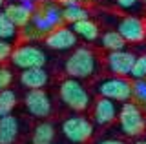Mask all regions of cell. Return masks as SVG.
I'll return each mask as SVG.
<instances>
[{
	"instance_id": "obj_1",
	"label": "cell",
	"mask_w": 146,
	"mask_h": 144,
	"mask_svg": "<svg viewBox=\"0 0 146 144\" xmlns=\"http://www.w3.org/2000/svg\"><path fill=\"white\" fill-rule=\"evenodd\" d=\"M64 7L57 2L38 4L31 17V22L22 28V37L26 40H40L46 38L53 29L64 26Z\"/></svg>"
},
{
	"instance_id": "obj_2",
	"label": "cell",
	"mask_w": 146,
	"mask_h": 144,
	"mask_svg": "<svg viewBox=\"0 0 146 144\" xmlns=\"http://www.w3.org/2000/svg\"><path fill=\"white\" fill-rule=\"evenodd\" d=\"M64 71L71 79H90L99 71V60L88 48H75L64 62Z\"/></svg>"
},
{
	"instance_id": "obj_3",
	"label": "cell",
	"mask_w": 146,
	"mask_h": 144,
	"mask_svg": "<svg viewBox=\"0 0 146 144\" xmlns=\"http://www.w3.org/2000/svg\"><path fill=\"white\" fill-rule=\"evenodd\" d=\"M95 91L99 97L111 98L115 102H130L133 98V82H130L126 77L110 75L95 82Z\"/></svg>"
},
{
	"instance_id": "obj_4",
	"label": "cell",
	"mask_w": 146,
	"mask_h": 144,
	"mask_svg": "<svg viewBox=\"0 0 146 144\" xmlns=\"http://www.w3.org/2000/svg\"><path fill=\"white\" fill-rule=\"evenodd\" d=\"M58 97L73 111H84L91 104L88 89L82 86V82L79 79H71V77L64 79L60 82V86H58Z\"/></svg>"
},
{
	"instance_id": "obj_5",
	"label": "cell",
	"mask_w": 146,
	"mask_h": 144,
	"mask_svg": "<svg viewBox=\"0 0 146 144\" xmlns=\"http://www.w3.org/2000/svg\"><path fill=\"white\" fill-rule=\"evenodd\" d=\"M119 126H121V131L128 137H139L141 133H144L146 120L137 102H122L119 111Z\"/></svg>"
},
{
	"instance_id": "obj_6",
	"label": "cell",
	"mask_w": 146,
	"mask_h": 144,
	"mask_svg": "<svg viewBox=\"0 0 146 144\" xmlns=\"http://www.w3.org/2000/svg\"><path fill=\"white\" fill-rule=\"evenodd\" d=\"M60 131L70 142L82 144V142H88L91 135H93V122L82 115H71L62 120Z\"/></svg>"
},
{
	"instance_id": "obj_7",
	"label": "cell",
	"mask_w": 146,
	"mask_h": 144,
	"mask_svg": "<svg viewBox=\"0 0 146 144\" xmlns=\"http://www.w3.org/2000/svg\"><path fill=\"white\" fill-rule=\"evenodd\" d=\"M46 57L44 49H40L35 44H20L13 49V55H11V62L15 67H20V69H31V67H44Z\"/></svg>"
},
{
	"instance_id": "obj_8",
	"label": "cell",
	"mask_w": 146,
	"mask_h": 144,
	"mask_svg": "<svg viewBox=\"0 0 146 144\" xmlns=\"http://www.w3.org/2000/svg\"><path fill=\"white\" fill-rule=\"evenodd\" d=\"M115 28L128 44H139L146 40V22L141 17L135 15L121 17V18H117Z\"/></svg>"
},
{
	"instance_id": "obj_9",
	"label": "cell",
	"mask_w": 146,
	"mask_h": 144,
	"mask_svg": "<svg viewBox=\"0 0 146 144\" xmlns=\"http://www.w3.org/2000/svg\"><path fill=\"white\" fill-rule=\"evenodd\" d=\"M24 106L27 113L35 119H46V117L51 115L53 110L51 98L44 89H29L24 97Z\"/></svg>"
},
{
	"instance_id": "obj_10",
	"label": "cell",
	"mask_w": 146,
	"mask_h": 144,
	"mask_svg": "<svg viewBox=\"0 0 146 144\" xmlns=\"http://www.w3.org/2000/svg\"><path fill=\"white\" fill-rule=\"evenodd\" d=\"M137 57L131 51L119 49V51H108L106 55V67L110 73L119 75V77H130L131 69L135 66Z\"/></svg>"
},
{
	"instance_id": "obj_11",
	"label": "cell",
	"mask_w": 146,
	"mask_h": 144,
	"mask_svg": "<svg viewBox=\"0 0 146 144\" xmlns=\"http://www.w3.org/2000/svg\"><path fill=\"white\" fill-rule=\"evenodd\" d=\"M36 9V4L29 0H20V2H9L4 7V13L9 17V20L17 26V28H26L31 22V17Z\"/></svg>"
},
{
	"instance_id": "obj_12",
	"label": "cell",
	"mask_w": 146,
	"mask_h": 144,
	"mask_svg": "<svg viewBox=\"0 0 146 144\" xmlns=\"http://www.w3.org/2000/svg\"><path fill=\"white\" fill-rule=\"evenodd\" d=\"M44 44L51 49H57V51H68V49H73L77 46V33L71 28L60 26L44 38Z\"/></svg>"
},
{
	"instance_id": "obj_13",
	"label": "cell",
	"mask_w": 146,
	"mask_h": 144,
	"mask_svg": "<svg viewBox=\"0 0 146 144\" xmlns=\"http://www.w3.org/2000/svg\"><path fill=\"white\" fill-rule=\"evenodd\" d=\"M119 111L121 108H117L115 100L99 97L93 106V122L97 126H110L115 119H119Z\"/></svg>"
},
{
	"instance_id": "obj_14",
	"label": "cell",
	"mask_w": 146,
	"mask_h": 144,
	"mask_svg": "<svg viewBox=\"0 0 146 144\" xmlns=\"http://www.w3.org/2000/svg\"><path fill=\"white\" fill-rule=\"evenodd\" d=\"M48 82H49V75L44 67L22 69L20 73V84L27 89H44V86Z\"/></svg>"
},
{
	"instance_id": "obj_15",
	"label": "cell",
	"mask_w": 146,
	"mask_h": 144,
	"mask_svg": "<svg viewBox=\"0 0 146 144\" xmlns=\"http://www.w3.org/2000/svg\"><path fill=\"white\" fill-rule=\"evenodd\" d=\"M20 131V122L17 117L6 115L0 119V144H15Z\"/></svg>"
},
{
	"instance_id": "obj_16",
	"label": "cell",
	"mask_w": 146,
	"mask_h": 144,
	"mask_svg": "<svg viewBox=\"0 0 146 144\" xmlns=\"http://www.w3.org/2000/svg\"><path fill=\"white\" fill-rule=\"evenodd\" d=\"M71 29L77 33V37L84 38L86 42H95L97 38H100L99 26L95 24L93 20H90V18H86V20H80V22H75V24H71Z\"/></svg>"
},
{
	"instance_id": "obj_17",
	"label": "cell",
	"mask_w": 146,
	"mask_h": 144,
	"mask_svg": "<svg viewBox=\"0 0 146 144\" xmlns=\"http://www.w3.org/2000/svg\"><path fill=\"white\" fill-rule=\"evenodd\" d=\"M100 46L108 51H119V49H124L126 48V40L122 38V35L119 33L117 29H106L99 38Z\"/></svg>"
},
{
	"instance_id": "obj_18",
	"label": "cell",
	"mask_w": 146,
	"mask_h": 144,
	"mask_svg": "<svg viewBox=\"0 0 146 144\" xmlns=\"http://www.w3.org/2000/svg\"><path fill=\"white\" fill-rule=\"evenodd\" d=\"M55 139V126L48 120L44 122H38L33 129V135H31V142L33 144H51Z\"/></svg>"
},
{
	"instance_id": "obj_19",
	"label": "cell",
	"mask_w": 146,
	"mask_h": 144,
	"mask_svg": "<svg viewBox=\"0 0 146 144\" xmlns=\"http://www.w3.org/2000/svg\"><path fill=\"white\" fill-rule=\"evenodd\" d=\"M86 18H90V11L80 2L71 4V6H64V20L66 22L75 24V22H80V20H86Z\"/></svg>"
},
{
	"instance_id": "obj_20",
	"label": "cell",
	"mask_w": 146,
	"mask_h": 144,
	"mask_svg": "<svg viewBox=\"0 0 146 144\" xmlns=\"http://www.w3.org/2000/svg\"><path fill=\"white\" fill-rule=\"evenodd\" d=\"M15 106H17V93L11 89H2L0 91V119L6 115H11Z\"/></svg>"
},
{
	"instance_id": "obj_21",
	"label": "cell",
	"mask_w": 146,
	"mask_h": 144,
	"mask_svg": "<svg viewBox=\"0 0 146 144\" xmlns=\"http://www.w3.org/2000/svg\"><path fill=\"white\" fill-rule=\"evenodd\" d=\"M17 33H18V28L9 20V17L6 13L0 11V38L11 42L13 38H17Z\"/></svg>"
},
{
	"instance_id": "obj_22",
	"label": "cell",
	"mask_w": 146,
	"mask_h": 144,
	"mask_svg": "<svg viewBox=\"0 0 146 144\" xmlns=\"http://www.w3.org/2000/svg\"><path fill=\"white\" fill-rule=\"evenodd\" d=\"M133 98L139 106L146 108V79H139L133 82Z\"/></svg>"
},
{
	"instance_id": "obj_23",
	"label": "cell",
	"mask_w": 146,
	"mask_h": 144,
	"mask_svg": "<svg viewBox=\"0 0 146 144\" xmlns=\"http://www.w3.org/2000/svg\"><path fill=\"white\" fill-rule=\"evenodd\" d=\"M130 77L133 80H139V79H146V53H143L141 57H137L135 60V66L131 69Z\"/></svg>"
},
{
	"instance_id": "obj_24",
	"label": "cell",
	"mask_w": 146,
	"mask_h": 144,
	"mask_svg": "<svg viewBox=\"0 0 146 144\" xmlns=\"http://www.w3.org/2000/svg\"><path fill=\"white\" fill-rule=\"evenodd\" d=\"M11 82H13L11 69L6 67V66H0V91H2V89H9Z\"/></svg>"
},
{
	"instance_id": "obj_25",
	"label": "cell",
	"mask_w": 146,
	"mask_h": 144,
	"mask_svg": "<svg viewBox=\"0 0 146 144\" xmlns=\"http://www.w3.org/2000/svg\"><path fill=\"white\" fill-rule=\"evenodd\" d=\"M11 55H13L11 42L0 38V64H2V62H6V60H11Z\"/></svg>"
},
{
	"instance_id": "obj_26",
	"label": "cell",
	"mask_w": 146,
	"mask_h": 144,
	"mask_svg": "<svg viewBox=\"0 0 146 144\" xmlns=\"http://www.w3.org/2000/svg\"><path fill=\"white\" fill-rule=\"evenodd\" d=\"M139 2H141V0H115L117 7L122 9V11H133V9H137V7H139Z\"/></svg>"
},
{
	"instance_id": "obj_27",
	"label": "cell",
	"mask_w": 146,
	"mask_h": 144,
	"mask_svg": "<svg viewBox=\"0 0 146 144\" xmlns=\"http://www.w3.org/2000/svg\"><path fill=\"white\" fill-rule=\"evenodd\" d=\"M95 144H126V142L119 141V139H102V141H99V142H95Z\"/></svg>"
},
{
	"instance_id": "obj_28",
	"label": "cell",
	"mask_w": 146,
	"mask_h": 144,
	"mask_svg": "<svg viewBox=\"0 0 146 144\" xmlns=\"http://www.w3.org/2000/svg\"><path fill=\"white\" fill-rule=\"evenodd\" d=\"M57 4H60V6H71V4H77V0H55Z\"/></svg>"
},
{
	"instance_id": "obj_29",
	"label": "cell",
	"mask_w": 146,
	"mask_h": 144,
	"mask_svg": "<svg viewBox=\"0 0 146 144\" xmlns=\"http://www.w3.org/2000/svg\"><path fill=\"white\" fill-rule=\"evenodd\" d=\"M29 2H33V4H36V6H38V4H44V2H48V0H29Z\"/></svg>"
},
{
	"instance_id": "obj_30",
	"label": "cell",
	"mask_w": 146,
	"mask_h": 144,
	"mask_svg": "<svg viewBox=\"0 0 146 144\" xmlns=\"http://www.w3.org/2000/svg\"><path fill=\"white\" fill-rule=\"evenodd\" d=\"M133 144H146V139H143V141H137V142H133Z\"/></svg>"
},
{
	"instance_id": "obj_31",
	"label": "cell",
	"mask_w": 146,
	"mask_h": 144,
	"mask_svg": "<svg viewBox=\"0 0 146 144\" xmlns=\"http://www.w3.org/2000/svg\"><path fill=\"white\" fill-rule=\"evenodd\" d=\"M4 4H6V0H0V9L4 7Z\"/></svg>"
},
{
	"instance_id": "obj_32",
	"label": "cell",
	"mask_w": 146,
	"mask_h": 144,
	"mask_svg": "<svg viewBox=\"0 0 146 144\" xmlns=\"http://www.w3.org/2000/svg\"><path fill=\"white\" fill-rule=\"evenodd\" d=\"M141 2H143V4H144V6H146V0H141Z\"/></svg>"
},
{
	"instance_id": "obj_33",
	"label": "cell",
	"mask_w": 146,
	"mask_h": 144,
	"mask_svg": "<svg viewBox=\"0 0 146 144\" xmlns=\"http://www.w3.org/2000/svg\"><path fill=\"white\" fill-rule=\"evenodd\" d=\"M77 2H86V0H77Z\"/></svg>"
},
{
	"instance_id": "obj_34",
	"label": "cell",
	"mask_w": 146,
	"mask_h": 144,
	"mask_svg": "<svg viewBox=\"0 0 146 144\" xmlns=\"http://www.w3.org/2000/svg\"><path fill=\"white\" fill-rule=\"evenodd\" d=\"M51 144H55V142H51Z\"/></svg>"
}]
</instances>
